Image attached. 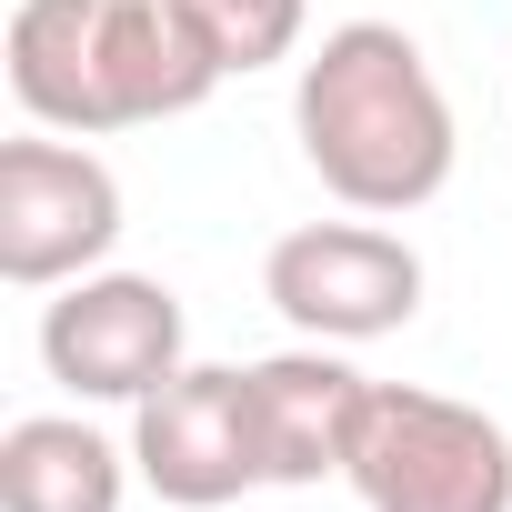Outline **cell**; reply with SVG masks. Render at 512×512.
<instances>
[{
    "label": "cell",
    "mask_w": 512,
    "mask_h": 512,
    "mask_svg": "<svg viewBox=\"0 0 512 512\" xmlns=\"http://www.w3.org/2000/svg\"><path fill=\"white\" fill-rule=\"evenodd\" d=\"M292 141H302L312 181L372 221L442 201L452 151H462L452 101H442V81L402 21H342L312 41V61L292 81Z\"/></svg>",
    "instance_id": "1"
},
{
    "label": "cell",
    "mask_w": 512,
    "mask_h": 512,
    "mask_svg": "<svg viewBox=\"0 0 512 512\" xmlns=\"http://www.w3.org/2000/svg\"><path fill=\"white\" fill-rule=\"evenodd\" d=\"M0 61H11L21 121L71 141L181 121L231 81L181 0H21Z\"/></svg>",
    "instance_id": "2"
},
{
    "label": "cell",
    "mask_w": 512,
    "mask_h": 512,
    "mask_svg": "<svg viewBox=\"0 0 512 512\" xmlns=\"http://www.w3.org/2000/svg\"><path fill=\"white\" fill-rule=\"evenodd\" d=\"M342 482L362 492V512H512V432L482 402L372 382Z\"/></svg>",
    "instance_id": "3"
},
{
    "label": "cell",
    "mask_w": 512,
    "mask_h": 512,
    "mask_svg": "<svg viewBox=\"0 0 512 512\" xmlns=\"http://www.w3.org/2000/svg\"><path fill=\"white\" fill-rule=\"evenodd\" d=\"M111 241H121V181L91 141L41 121L0 141V282L11 292H61L101 272Z\"/></svg>",
    "instance_id": "4"
},
{
    "label": "cell",
    "mask_w": 512,
    "mask_h": 512,
    "mask_svg": "<svg viewBox=\"0 0 512 512\" xmlns=\"http://www.w3.org/2000/svg\"><path fill=\"white\" fill-rule=\"evenodd\" d=\"M131 462L181 512H221L241 492H262L272 482V452H262V392H251V362H181L151 402H131Z\"/></svg>",
    "instance_id": "5"
},
{
    "label": "cell",
    "mask_w": 512,
    "mask_h": 512,
    "mask_svg": "<svg viewBox=\"0 0 512 512\" xmlns=\"http://www.w3.org/2000/svg\"><path fill=\"white\" fill-rule=\"evenodd\" d=\"M262 302L302 332V342H382L422 312V251L402 231H382L372 211L362 221H302L272 241L262 262Z\"/></svg>",
    "instance_id": "6"
},
{
    "label": "cell",
    "mask_w": 512,
    "mask_h": 512,
    "mask_svg": "<svg viewBox=\"0 0 512 512\" xmlns=\"http://www.w3.org/2000/svg\"><path fill=\"white\" fill-rule=\"evenodd\" d=\"M181 362H191V322H181V292L151 282V272H81L41 312V372L71 402H121L131 412Z\"/></svg>",
    "instance_id": "7"
},
{
    "label": "cell",
    "mask_w": 512,
    "mask_h": 512,
    "mask_svg": "<svg viewBox=\"0 0 512 512\" xmlns=\"http://www.w3.org/2000/svg\"><path fill=\"white\" fill-rule=\"evenodd\" d=\"M251 392H262V452H272V482L282 492L342 482L352 432H362V402H372V372H352L342 342H292L272 362H251Z\"/></svg>",
    "instance_id": "8"
},
{
    "label": "cell",
    "mask_w": 512,
    "mask_h": 512,
    "mask_svg": "<svg viewBox=\"0 0 512 512\" xmlns=\"http://www.w3.org/2000/svg\"><path fill=\"white\" fill-rule=\"evenodd\" d=\"M131 472L141 462L81 412H31L0 432V512H121Z\"/></svg>",
    "instance_id": "9"
},
{
    "label": "cell",
    "mask_w": 512,
    "mask_h": 512,
    "mask_svg": "<svg viewBox=\"0 0 512 512\" xmlns=\"http://www.w3.org/2000/svg\"><path fill=\"white\" fill-rule=\"evenodd\" d=\"M181 11L201 21V41L221 51V71H231V81H251V71H272V61H292V51H302L312 0H181Z\"/></svg>",
    "instance_id": "10"
}]
</instances>
